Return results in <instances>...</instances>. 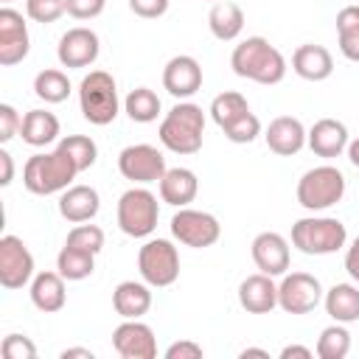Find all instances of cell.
<instances>
[{
  "label": "cell",
  "mask_w": 359,
  "mask_h": 359,
  "mask_svg": "<svg viewBox=\"0 0 359 359\" xmlns=\"http://www.w3.org/2000/svg\"><path fill=\"white\" fill-rule=\"evenodd\" d=\"M20 135L28 146H48L59 137V118L48 109H31L22 115V126H20Z\"/></svg>",
  "instance_id": "28"
},
{
  "label": "cell",
  "mask_w": 359,
  "mask_h": 359,
  "mask_svg": "<svg viewBox=\"0 0 359 359\" xmlns=\"http://www.w3.org/2000/svg\"><path fill=\"white\" fill-rule=\"evenodd\" d=\"M224 132V137L230 140V143H252L258 135H261V121L252 115V112H244L241 118H236L230 126H224L222 129Z\"/></svg>",
  "instance_id": "36"
},
{
  "label": "cell",
  "mask_w": 359,
  "mask_h": 359,
  "mask_svg": "<svg viewBox=\"0 0 359 359\" xmlns=\"http://www.w3.org/2000/svg\"><path fill=\"white\" fill-rule=\"evenodd\" d=\"M34 278V255L17 236L0 238V283L6 289H22Z\"/></svg>",
  "instance_id": "12"
},
{
  "label": "cell",
  "mask_w": 359,
  "mask_h": 359,
  "mask_svg": "<svg viewBox=\"0 0 359 359\" xmlns=\"http://www.w3.org/2000/svg\"><path fill=\"white\" fill-rule=\"evenodd\" d=\"M34 93L45 104H62L70 95V79L62 70H53V67L39 70L36 79H34Z\"/></svg>",
  "instance_id": "30"
},
{
  "label": "cell",
  "mask_w": 359,
  "mask_h": 359,
  "mask_svg": "<svg viewBox=\"0 0 359 359\" xmlns=\"http://www.w3.org/2000/svg\"><path fill=\"white\" fill-rule=\"evenodd\" d=\"M208 28L216 39L222 42H233L241 28H244V11L238 3H230V0H216L208 11Z\"/></svg>",
  "instance_id": "26"
},
{
  "label": "cell",
  "mask_w": 359,
  "mask_h": 359,
  "mask_svg": "<svg viewBox=\"0 0 359 359\" xmlns=\"http://www.w3.org/2000/svg\"><path fill=\"white\" fill-rule=\"evenodd\" d=\"M107 0H67V14L76 20H93L104 11Z\"/></svg>",
  "instance_id": "40"
},
{
  "label": "cell",
  "mask_w": 359,
  "mask_h": 359,
  "mask_svg": "<svg viewBox=\"0 0 359 359\" xmlns=\"http://www.w3.org/2000/svg\"><path fill=\"white\" fill-rule=\"evenodd\" d=\"M339 36V50L345 59L359 62V31H348V34H337Z\"/></svg>",
  "instance_id": "44"
},
{
  "label": "cell",
  "mask_w": 359,
  "mask_h": 359,
  "mask_svg": "<svg viewBox=\"0 0 359 359\" xmlns=\"http://www.w3.org/2000/svg\"><path fill=\"white\" fill-rule=\"evenodd\" d=\"M67 247H76V250H84V252H93L98 255L104 250V230L98 224H76L70 233H67Z\"/></svg>",
  "instance_id": "35"
},
{
  "label": "cell",
  "mask_w": 359,
  "mask_h": 359,
  "mask_svg": "<svg viewBox=\"0 0 359 359\" xmlns=\"http://www.w3.org/2000/svg\"><path fill=\"white\" fill-rule=\"evenodd\" d=\"M348 160H351V165L359 168V137L348 140Z\"/></svg>",
  "instance_id": "49"
},
{
  "label": "cell",
  "mask_w": 359,
  "mask_h": 359,
  "mask_svg": "<svg viewBox=\"0 0 359 359\" xmlns=\"http://www.w3.org/2000/svg\"><path fill=\"white\" fill-rule=\"evenodd\" d=\"M348 230L339 219L331 216H306L292 224V244L306 255H331L342 250Z\"/></svg>",
  "instance_id": "5"
},
{
  "label": "cell",
  "mask_w": 359,
  "mask_h": 359,
  "mask_svg": "<svg viewBox=\"0 0 359 359\" xmlns=\"http://www.w3.org/2000/svg\"><path fill=\"white\" fill-rule=\"evenodd\" d=\"M112 306L123 320H140L149 309H151V292L149 283H137V280H123L115 286L112 292Z\"/></svg>",
  "instance_id": "25"
},
{
  "label": "cell",
  "mask_w": 359,
  "mask_h": 359,
  "mask_svg": "<svg viewBox=\"0 0 359 359\" xmlns=\"http://www.w3.org/2000/svg\"><path fill=\"white\" fill-rule=\"evenodd\" d=\"M292 70L306 81H325L334 73V59L323 45H300L292 53Z\"/></svg>",
  "instance_id": "22"
},
{
  "label": "cell",
  "mask_w": 359,
  "mask_h": 359,
  "mask_svg": "<svg viewBox=\"0 0 359 359\" xmlns=\"http://www.w3.org/2000/svg\"><path fill=\"white\" fill-rule=\"evenodd\" d=\"M199 180L191 168H168L160 180V199L174 205V208H188V202L196 199Z\"/></svg>",
  "instance_id": "23"
},
{
  "label": "cell",
  "mask_w": 359,
  "mask_h": 359,
  "mask_svg": "<svg viewBox=\"0 0 359 359\" xmlns=\"http://www.w3.org/2000/svg\"><path fill=\"white\" fill-rule=\"evenodd\" d=\"M123 109H126V115H129L135 123H151V121H157V115H160V98H157L154 90L137 87V90H132V93L126 95Z\"/></svg>",
  "instance_id": "31"
},
{
  "label": "cell",
  "mask_w": 359,
  "mask_h": 359,
  "mask_svg": "<svg viewBox=\"0 0 359 359\" xmlns=\"http://www.w3.org/2000/svg\"><path fill=\"white\" fill-rule=\"evenodd\" d=\"M118 171L123 174V180L146 185V182H160L168 168H165V157L160 149L149 143H135L118 154Z\"/></svg>",
  "instance_id": "10"
},
{
  "label": "cell",
  "mask_w": 359,
  "mask_h": 359,
  "mask_svg": "<svg viewBox=\"0 0 359 359\" xmlns=\"http://www.w3.org/2000/svg\"><path fill=\"white\" fill-rule=\"evenodd\" d=\"M28 50H31V39L22 14L14 8H0V65L11 67L22 62Z\"/></svg>",
  "instance_id": "13"
},
{
  "label": "cell",
  "mask_w": 359,
  "mask_h": 359,
  "mask_svg": "<svg viewBox=\"0 0 359 359\" xmlns=\"http://www.w3.org/2000/svg\"><path fill=\"white\" fill-rule=\"evenodd\" d=\"M252 261L264 275H272V278L286 275V269H289V241L275 230L258 233L252 238Z\"/></svg>",
  "instance_id": "17"
},
{
  "label": "cell",
  "mask_w": 359,
  "mask_h": 359,
  "mask_svg": "<svg viewBox=\"0 0 359 359\" xmlns=\"http://www.w3.org/2000/svg\"><path fill=\"white\" fill-rule=\"evenodd\" d=\"M137 269L149 286H171L180 278V252L168 238H149L137 252Z\"/></svg>",
  "instance_id": "8"
},
{
  "label": "cell",
  "mask_w": 359,
  "mask_h": 359,
  "mask_svg": "<svg viewBox=\"0 0 359 359\" xmlns=\"http://www.w3.org/2000/svg\"><path fill=\"white\" fill-rule=\"evenodd\" d=\"M95 269V255L93 252H84V250H76V247H62L59 255H56V272L65 278V280H84L90 278Z\"/></svg>",
  "instance_id": "29"
},
{
  "label": "cell",
  "mask_w": 359,
  "mask_h": 359,
  "mask_svg": "<svg viewBox=\"0 0 359 359\" xmlns=\"http://www.w3.org/2000/svg\"><path fill=\"white\" fill-rule=\"evenodd\" d=\"M25 11L34 22H56L67 11V0H25Z\"/></svg>",
  "instance_id": "37"
},
{
  "label": "cell",
  "mask_w": 359,
  "mask_h": 359,
  "mask_svg": "<svg viewBox=\"0 0 359 359\" xmlns=\"http://www.w3.org/2000/svg\"><path fill=\"white\" fill-rule=\"evenodd\" d=\"M168 3L171 0H129V8L143 20H157L168 11Z\"/></svg>",
  "instance_id": "41"
},
{
  "label": "cell",
  "mask_w": 359,
  "mask_h": 359,
  "mask_svg": "<svg viewBox=\"0 0 359 359\" xmlns=\"http://www.w3.org/2000/svg\"><path fill=\"white\" fill-rule=\"evenodd\" d=\"M320 300H323V286L309 272L283 275V280L278 283V306L286 314H309L320 306Z\"/></svg>",
  "instance_id": "11"
},
{
  "label": "cell",
  "mask_w": 359,
  "mask_h": 359,
  "mask_svg": "<svg viewBox=\"0 0 359 359\" xmlns=\"http://www.w3.org/2000/svg\"><path fill=\"white\" fill-rule=\"evenodd\" d=\"M163 87L174 95V98H191L194 93H199L202 87V67L194 56L180 53L174 59H168V65L163 67Z\"/></svg>",
  "instance_id": "16"
},
{
  "label": "cell",
  "mask_w": 359,
  "mask_h": 359,
  "mask_svg": "<svg viewBox=\"0 0 359 359\" xmlns=\"http://www.w3.org/2000/svg\"><path fill=\"white\" fill-rule=\"evenodd\" d=\"M65 300H67V292H65V278L59 272H36L34 275V280H31V303L39 311H45V314L62 311Z\"/></svg>",
  "instance_id": "24"
},
{
  "label": "cell",
  "mask_w": 359,
  "mask_h": 359,
  "mask_svg": "<svg viewBox=\"0 0 359 359\" xmlns=\"http://www.w3.org/2000/svg\"><path fill=\"white\" fill-rule=\"evenodd\" d=\"M160 219L157 196L146 188H129L118 199V227L132 238H146L154 233Z\"/></svg>",
  "instance_id": "6"
},
{
  "label": "cell",
  "mask_w": 359,
  "mask_h": 359,
  "mask_svg": "<svg viewBox=\"0 0 359 359\" xmlns=\"http://www.w3.org/2000/svg\"><path fill=\"white\" fill-rule=\"evenodd\" d=\"M247 356H261V359H269V353H266L264 348H244V351H241V359H247Z\"/></svg>",
  "instance_id": "50"
},
{
  "label": "cell",
  "mask_w": 359,
  "mask_h": 359,
  "mask_svg": "<svg viewBox=\"0 0 359 359\" xmlns=\"http://www.w3.org/2000/svg\"><path fill=\"white\" fill-rule=\"evenodd\" d=\"M348 31H359V3L345 6L337 14V34H348Z\"/></svg>",
  "instance_id": "43"
},
{
  "label": "cell",
  "mask_w": 359,
  "mask_h": 359,
  "mask_svg": "<svg viewBox=\"0 0 359 359\" xmlns=\"http://www.w3.org/2000/svg\"><path fill=\"white\" fill-rule=\"evenodd\" d=\"M230 67L236 76L258 81V84H280L286 76V59L283 53L269 45L264 36H247L241 45L233 48Z\"/></svg>",
  "instance_id": "1"
},
{
  "label": "cell",
  "mask_w": 359,
  "mask_h": 359,
  "mask_svg": "<svg viewBox=\"0 0 359 359\" xmlns=\"http://www.w3.org/2000/svg\"><path fill=\"white\" fill-rule=\"evenodd\" d=\"M325 314L334 323H356L359 320V286L353 283H334L325 297Z\"/></svg>",
  "instance_id": "27"
},
{
  "label": "cell",
  "mask_w": 359,
  "mask_h": 359,
  "mask_svg": "<svg viewBox=\"0 0 359 359\" xmlns=\"http://www.w3.org/2000/svg\"><path fill=\"white\" fill-rule=\"evenodd\" d=\"M171 236L185 247L205 250V247H213L219 241L222 224L213 213L194 210V208H180L171 216Z\"/></svg>",
  "instance_id": "9"
},
{
  "label": "cell",
  "mask_w": 359,
  "mask_h": 359,
  "mask_svg": "<svg viewBox=\"0 0 359 359\" xmlns=\"http://www.w3.org/2000/svg\"><path fill=\"white\" fill-rule=\"evenodd\" d=\"M0 168H3L0 185L6 188V185H11V180H14V160H11V154H8L6 149H0Z\"/></svg>",
  "instance_id": "46"
},
{
  "label": "cell",
  "mask_w": 359,
  "mask_h": 359,
  "mask_svg": "<svg viewBox=\"0 0 359 359\" xmlns=\"http://www.w3.org/2000/svg\"><path fill=\"white\" fill-rule=\"evenodd\" d=\"M79 107L90 123H95V126L112 123L118 118V109H121L115 79L107 70L87 73L79 84Z\"/></svg>",
  "instance_id": "4"
},
{
  "label": "cell",
  "mask_w": 359,
  "mask_h": 359,
  "mask_svg": "<svg viewBox=\"0 0 359 359\" xmlns=\"http://www.w3.org/2000/svg\"><path fill=\"white\" fill-rule=\"evenodd\" d=\"M0 351H3V359H36V345L25 334H8Z\"/></svg>",
  "instance_id": "38"
},
{
  "label": "cell",
  "mask_w": 359,
  "mask_h": 359,
  "mask_svg": "<svg viewBox=\"0 0 359 359\" xmlns=\"http://www.w3.org/2000/svg\"><path fill=\"white\" fill-rule=\"evenodd\" d=\"M292 356H297V359H311V348H306V345H286V348L280 351V359H292Z\"/></svg>",
  "instance_id": "47"
},
{
  "label": "cell",
  "mask_w": 359,
  "mask_h": 359,
  "mask_svg": "<svg viewBox=\"0 0 359 359\" xmlns=\"http://www.w3.org/2000/svg\"><path fill=\"white\" fill-rule=\"evenodd\" d=\"M306 129H303V123L297 121V118H292V115H280V118H275L269 126H266V146H269V151H275L278 157H292V154H297L303 146H306Z\"/></svg>",
  "instance_id": "20"
},
{
  "label": "cell",
  "mask_w": 359,
  "mask_h": 359,
  "mask_svg": "<svg viewBox=\"0 0 359 359\" xmlns=\"http://www.w3.org/2000/svg\"><path fill=\"white\" fill-rule=\"evenodd\" d=\"M345 196V177L334 165L309 168L297 182V202L306 210H325Z\"/></svg>",
  "instance_id": "7"
},
{
  "label": "cell",
  "mask_w": 359,
  "mask_h": 359,
  "mask_svg": "<svg viewBox=\"0 0 359 359\" xmlns=\"http://www.w3.org/2000/svg\"><path fill=\"white\" fill-rule=\"evenodd\" d=\"M73 356L93 359V351H90V348H65V351H62V359H73Z\"/></svg>",
  "instance_id": "48"
},
{
  "label": "cell",
  "mask_w": 359,
  "mask_h": 359,
  "mask_svg": "<svg viewBox=\"0 0 359 359\" xmlns=\"http://www.w3.org/2000/svg\"><path fill=\"white\" fill-rule=\"evenodd\" d=\"M238 303L250 314H269L278 306V286L272 275H250L238 283Z\"/></svg>",
  "instance_id": "19"
},
{
  "label": "cell",
  "mask_w": 359,
  "mask_h": 359,
  "mask_svg": "<svg viewBox=\"0 0 359 359\" xmlns=\"http://www.w3.org/2000/svg\"><path fill=\"white\" fill-rule=\"evenodd\" d=\"M348 351H351V334H348L345 323H334L320 331V339H317L320 359H345Z\"/></svg>",
  "instance_id": "33"
},
{
  "label": "cell",
  "mask_w": 359,
  "mask_h": 359,
  "mask_svg": "<svg viewBox=\"0 0 359 359\" xmlns=\"http://www.w3.org/2000/svg\"><path fill=\"white\" fill-rule=\"evenodd\" d=\"M22 118L11 104H0V143H8L14 135H20Z\"/></svg>",
  "instance_id": "39"
},
{
  "label": "cell",
  "mask_w": 359,
  "mask_h": 359,
  "mask_svg": "<svg viewBox=\"0 0 359 359\" xmlns=\"http://www.w3.org/2000/svg\"><path fill=\"white\" fill-rule=\"evenodd\" d=\"M3 3H11V0H3Z\"/></svg>",
  "instance_id": "51"
},
{
  "label": "cell",
  "mask_w": 359,
  "mask_h": 359,
  "mask_svg": "<svg viewBox=\"0 0 359 359\" xmlns=\"http://www.w3.org/2000/svg\"><path fill=\"white\" fill-rule=\"evenodd\" d=\"M165 359H202V345L191 342V339H180L171 342L165 348Z\"/></svg>",
  "instance_id": "42"
},
{
  "label": "cell",
  "mask_w": 359,
  "mask_h": 359,
  "mask_svg": "<svg viewBox=\"0 0 359 359\" xmlns=\"http://www.w3.org/2000/svg\"><path fill=\"white\" fill-rule=\"evenodd\" d=\"M98 208H101V196L93 185H70L59 196V213L73 224L90 222L98 213Z\"/></svg>",
  "instance_id": "21"
},
{
  "label": "cell",
  "mask_w": 359,
  "mask_h": 359,
  "mask_svg": "<svg viewBox=\"0 0 359 359\" xmlns=\"http://www.w3.org/2000/svg\"><path fill=\"white\" fill-rule=\"evenodd\" d=\"M345 269H348L351 280L359 283V236L353 238V244H351L348 252H345Z\"/></svg>",
  "instance_id": "45"
},
{
  "label": "cell",
  "mask_w": 359,
  "mask_h": 359,
  "mask_svg": "<svg viewBox=\"0 0 359 359\" xmlns=\"http://www.w3.org/2000/svg\"><path fill=\"white\" fill-rule=\"evenodd\" d=\"M112 348L123 359H154L157 339L154 331L140 320H126L112 331Z\"/></svg>",
  "instance_id": "15"
},
{
  "label": "cell",
  "mask_w": 359,
  "mask_h": 359,
  "mask_svg": "<svg viewBox=\"0 0 359 359\" xmlns=\"http://www.w3.org/2000/svg\"><path fill=\"white\" fill-rule=\"evenodd\" d=\"M306 143L317 157H339L348 149V126L337 118H320L309 129Z\"/></svg>",
  "instance_id": "18"
},
{
  "label": "cell",
  "mask_w": 359,
  "mask_h": 359,
  "mask_svg": "<svg viewBox=\"0 0 359 359\" xmlns=\"http://www.w3.org/2000/svg\"><path fill=\"white\" fill-rule=\"evenodd\" d=\"M59 149L70 154V160L76 163L79 174L87 171V168L95 163V157H98V146H95V140L87 137V135H67V137L59 140Z\"/></svg>",
  "instance_id": "34"
},
{
  "label": "cell",
  "mask_w": 359,
  "mask_h": 359,
  "mask_svg": "<svg viewBox=\"0 0 359 359\" xmlns=\"http://www.w3.org/2000/svg\"><path fill=\"white\" fill-rule=\"evenodd\" d=\"M160 143L174 154H196L205 135V112L191 101L174 104L160 123Z\"/></svg>",
  "instance_id": "3"
},
{
  "label": "cell",
  "mask_w": 359,
  "mask_h": 359,
  "mask_svg": "<svg viewBox=\"0 0 359 359\" xmlns=\"http://www.w3.org/2000/svg\"><path fill=\"white\" fill-rule=\"evenodd\" d=\"M76 174L79 168L70 160V154L56 146L53 151L28 157V163L22 165V185L36 196H48V194L67 191Z\"/></svg>",
  "instance_id": "2"
},
{
  "label": "cell",
  "mask_w": 359,
  "mask_h": 359,
  "mask_svg": "<svg viewBox=\"0 0 359 359\" xmlns=\"http://www.w3.org/2000/svg\"><path fill=\"white\" fill-rule=\"evenodd\" d=\"M101 53V42L98 34L90 28H70L62 34L56 56L62 62V67H90Z\"/></svg>",
  "instance_id": "14"
},
{
  "label": "cell",
  "mask_w": 359,
  "mask_h": 359,
  "mask_svg": "<svg viewBox=\"0 0 359 359\" xmlns=\"http://www.w3.org/2000/svg\"><path fill=\"white\" fill-rule=\"evenodd\" d=\"M244 112H250L247 98H244L241 93H236V90H227V93H222V95H216V98L210 101V118H213V123H216L219 129L230 126V123H233L236 118H241Z\"/></svg>",
  "instance_id": "32"
}]
</instances>
